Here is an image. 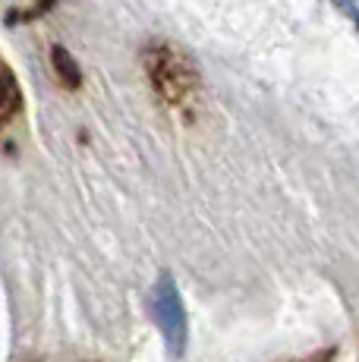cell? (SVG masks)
<instances>
[{
	"instance_id": "obj_4",
	"label": "cell",
	"mask_w": 359,
	"mask_h": 362,
	"mask_svg": "<svg viewBox=\"0 0 359 362\" xmlns=\"http://www.w3.org/2000/svg\"><path fill=\"white\" fill-rule=\"evenodd\" d=\"M51 66H54L57 82L66 88V92H79V88H82V69H79L76 57L66 51L64 45H54L51 47Z\"/></svg>"
},
{
	"instance_id": "obj_6",
	"label": "cell",
	"mask_w": 359,
	"mask_h": 362,
	"mask_svg": "<svg viewBox=\"0 0 359 362\" xmlns=\"http://www.w3.org/2000/svg\"><path fill=\"white\" fill-rule=\"evenodd\" d=\"M337 4H341V10L347 13L350 19H353L356 29H359V0H337Z\"/></svg>"
},
{
	"instance_id": "obj_7",
	"label": "cell",
	"mask_w": 359,
	"mask_h": 362,
	"mask_svg": "<svg viewBox=\"0 0 359 362\" xmlns=\"http://www.w3.org/2000/svg\"><path fill=\"white\" fill-rule=\"evenodd\" d=\"M334 356H337V350H334V346H328V350L312 353V356H306V359H300V362H334Z\"/></svg>"
},
{
	"instance_id": "obj_3",
	"label": "cell",
	"mask_w": 359,
	"mask_h": 362,
	"mask_svg": "<svg viewBox=\"0 0 359 362\" xmlns=\"http://www.w3.org/2000/svg\"><path fill=\"white\" fill-rule=\"evenodd\" d=\"M23 110V88L10 66H0V129Z\"/></svg>"
},
{
	"instance_id": "obj_1",
	"label": "cell",
	"mask_w": 359,
	"mask_h": 362,
	"mask_svg": "<svg viewBox=\"0 0 359 362\" xmlns=\"http://www.w3.org/2000/svg\"><path fill=\"white\" fill-rule=\"evenodd\" d=\"M148 88L164 107L189 110L202 95V73L186 47L167 38H148L139 54Z\"/></svg>"
},
{
	"instance_id": "obj_2",
	"label": "cell",
	"mask_w": 359,
	"mask_h": 362,
	"mask_svg": "<svg viewBox=\"0 0 359 362\" xmlns=\"http://www.w3.org/2000/svg\"><path fill=\"white\" fill-rule=\"evenodd\" d=\"M151 315L158 322V331H161L167 353L180 359L186 344H189V322H186V305L183 296H180V287L167 271L158 277L155 290H151Z\"/></svg>"
},
{
	"instance_id": "obj_5",
	"label": "cell",
	"mask_w": 359,
	"mask_h": 362,
	"mask_svg": "<svg viewBox=\"0 0 359 362\" xmlns=\"http://www.w3.org/2000/svg\"><path fill=\"white\" fill-rule=\"evenodd\" d=\"M60 0H38L35 6H29V10H23V16H13V19H6V23H32V19H41V16H47V13L57 6Z\"/></svg>"
}]
</instances>
